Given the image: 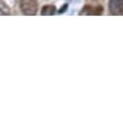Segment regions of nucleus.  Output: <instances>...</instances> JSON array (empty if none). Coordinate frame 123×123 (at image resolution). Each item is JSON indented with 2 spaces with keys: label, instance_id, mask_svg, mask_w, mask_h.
<instances>
[{
  "label": "nucleus",
  "instance_id": "4",
  "mask_svg": "<svg viewBox=\"0 0 123 123\" xmlns=\"http://www.w3.org/2000/svg\"><path fill=\"white\" fill-rule=\"evenodd\" d=\"M41 14L43 16L54 15V14H55V7H54L53 5H46V6H44V7L42 8Z\"/></svg>",
  "mask_w": 123,
  "mask_h": 123
},
{
  "label": "nucleus",
  "instance_id": "3",
  "mask_svg": "<svg viewBox=\"0 0 123 123\" xmlns=\"http://www.w3.org/2000/svg\"><path fill=\"white\" fill-rule=\"evenodd\" d=\"M103 9L101 6L98 7H92V6H85L82 8V10L80 11L79 15H101Z\"/></svg>",
  "mask_w": 123,
  "mask_h": 123
},
{
  "label": "nucleus",
  "instance_id": "2",
  "mask_svg": "<svg viewBox=\"0 0 123 123\" xmlns=\"http://www.w3.org/2000/svg\"><path fill=\"white\" fill-rule=\"evenodd\" d=\"M110 14L114 16H123V0H110Z\"/></svg>",
  "mask_w": 123,
  "mask_h": 123
},
{
  "label": "nucleus",
  "instance_id": "5",
  "mask_svg": "<svg viewBox=\"0 0 123 123\" xmlns=\"http://www.w3.org/2000/svg\"><path fill=\"white\" fill-rule=\"evenodd\" d=\"M9 14H10V11H9V8L7 7V5L2 0H0V16L9 15Z\"/></svg>",
  "mask_w": 123,
  "mask_h": 123
},
{
  "label": "nucleus",
  "instance_id": "1",
  "mask_svg": "<svg viewBox=\"0 0 123 123\" xmlns=\"http://www.w3.org/2000/svg\"><path fill=\"white\" fill-rule=\"evenodd\" d=\"M22 12L26 16H34L37 12V0H22L20 1Z\"/></svg>",
  "mask_w": 123,
  "mask_h": 123
}]
</instances>
